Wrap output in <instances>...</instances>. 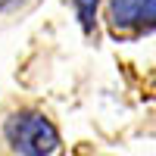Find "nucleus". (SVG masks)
Wrapping results in <instances>:
<instances>
[{
  "label": "nucleus",
  "instance_id": "nucleus-2",
  "mask_svg": "<svg viewBox=\"0 0 156 156\" xmlns=\"http://www.w3.org/2000/svg\"><path fill=\"white\" fill-rule=\"evenodd\" d=\"M156 0H106V25L115 37L134 41L153 31Z\"/></svg>",
  "mask_w": 156,
  "mask_h": 156
},
{
  "label": "nucleus",
  "instance_id": "nucleus-4",
  "mask_svg": "<svg viewBox=\"0 0 156 156\" xmlns=\"http://www.w3.org/2000/svg\"><path fill=\"white\" fill-rule=\"evenodd\" d=\"M97 3H100V0H75V6H78V16H81V25H84V28H90V22H94Z\"/></svg>",
  "mask_w": 156,
  "mask_h": 156
},
{
  "label": "nucleus",
  "instance_id": "nucleus-3",
  "mask_svg": "<svg viewBox=\"0 0 156 156\" xmlns=\"http://www.w3.org/2000/svg\"><path fill=\"white\" fill-rule=\"evenodd\" d=\"M34 3H37V0H0V19H19Z\"/></svg>",
  "mask_w": 156,
  "mask_h": 156
},
{
  "label": "nucleus",
  "instance_id": "nucleus-1",
  "mask_svg": "<svg viewBox=\"0 0 156 156\" xmlns=\"http://www.w3.org/2000/svg\"><path fill=\"white\" fill-rule=\"evenodd\" d=\"M56 125L41 109L12 106L0 115V156H59Z\"/></svg>",
  "mask_w": 156,
  "mask_h": 156
}]
</instances>
